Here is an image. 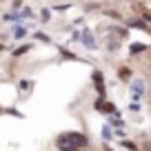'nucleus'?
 I'll return each mask as SVG.
<instances>
[{"label":"nucleus","mask_w":151,"mask_h":151,"mask_svg":"<svg viewBox=\"0 0 151 151\" xmlns=\"http://www.w3.org/2000/svg\"><path fill=\"white\" fill-rule=\"evenodd\" d=\"M89 145L85 133H78V131H69V133H62L58 138V149L60 151H78L82 147Z\"/></svg>","instance_id":"f257e3e1"},{"label":"nucleus","mask_w":151,"mask_h":151,"mask_svg":"<svg viewBox=\"0 0 151 151\" xmlns=\"http://www.w3.org/2000/svg\"><path fill=\"white\" fill-rule=\"evenodd\" d=\"M91 80H93V85H96V91H98V96H100V98H104L107 89H104V76H102V71H93Z\"/></svg>","instance_id":"f03ea898"},{"label":"nucleus","mask_w":151,"mask_h":151,"mask_svg":"<svg viewBox=\"0 0 151 151\" xmlns=\"http://www.w3.org/2000/svg\"><path fill=\"white\" fill-rule=\"evenodd\" d=\"M131 91H133V100L142 98V93H145V82H142V80H133Z\"/></svg>","instance_id":"7ed1b4c3"},{"label":"nucleus","mask_w":151,"mask_h":151,"mask_svg":"<svg viewBox=\"0 0 151 151\" xmlns=\"http://www.w3.org/2000/svg\"><path fill=\"white\" fill-rule=\"evenodd\" d=\"M118 78L120 80H131V69H129V67H118Z\"/></svg>","instance_id":"20e7f679"},{"label":"nucleus","mask_w":151,"mask_h":151,"mask_svg":"<svg viewBox=\"0 0 151 151\" xmlns=\"http://www.w3.org/2000/svg\"><path fill=\"white\" fill-rule=\"evenodd\" d=\"M129 51L136 56V53H142V51H147V45H142V42H133L131 47H129Z\"/></svg>","instance_id":"39448f33"},{"label":"nucleus","mask_w":151,"mask_h":151,"mask_svg":"<svg viewBox=\"0 0 151 151\" xmlns=\"http://www.w3.org/2000/svg\"><path fill=\"white\" fill-rule=\"evenodd\" d=\"M82 42H85V47H93V45H96L93 38H91V33H87V31L82 33Z\"/></svg>","instance_id":"423d86ee"},{"label":"nucleus","mask_w":151,"mask_h":151,"mask_svg":"<svg viewBox=\"0 0 151 151\" xmlns=\"http://www.w3.org/2000/svg\"><path fill=\"white\" fill-rule=\"evenodd\" d=\"M102 111L104 113H116V104H113V102H104L102 104Z\"/></svg>","instance_id":"0eeeda50"},{"label":"nucleus","mask_w":151,"mask_h":151,"mask_svg":"<svg viewBox=\"0 0 151 151\" xmlns=\"http://www.w3.org/2000/svg\"><path fill=\"white\" fill-rule=\"evenodd\" d=\"M29 49H31V45H22V47H18V49L14 51V56H22V53H27Z\"/></svg>","instance_id":"6e6552de"},{"label":"nucleus","mask_w":151,"mask_h":151,"mask_svg":"<svg viewBox=\"0 0 151 151\" xmlns=\"http://www.w3.org/2000/svg\"><path fill=\"white\" fill-rule=\"evenodd\" d=\"M122 147H124V149H129V151H138V147L133 145L131 140H124V142H122Z\"/></svg>","instance_id":"1a4fd4ad"},{"label":"nucleus","mask_w":151,"mask_h":151,"mask_svg":"<svg viewBox=\"0 0 151 151\" xmlns=\"http://www.w3.org/2000/svg\"><path fill=\"white\" fill-rule=\"evenodd\" d=\"M42 22H49V9L42 11Z\"/></svg>","instance_id":"9d476101"},{"label":"nucleus","mask_w":151,"mask_h":151,"mask_svg":"<svg viewBox=\"0 0 151 151\" xmlns=\"http://www.w3.org/2000/svg\"><path fill=\"white\" fill-rule=\"evenodd\" d=\"M33 38H38V40H45V42H47V40H49V38L45 36V33H36V36H33Z\"/></svg>","instance_id":"9b49d317"},{"label":"nucleus","mask_w":151,"mask_h":151,"mask_svg":"<svg viewBox=\"0 0 151 151\" xmlns=\"http://www.w3.org/2000/svg\"><path fill=\"white\" fill-rule=\"evenodd\" d=\"M111 136V129H102V138H109Z\"/></svg>","instance_id":"f8f14e48"},{"label":"nucleus","mask_w":151,"mask_h":151,"mask_svg":"<svg viewBox=\"0 0 151 151\" xmlns=\"http://www.w3.org/2000/svg\"><path fill=\"white\" fill-rule=\"evenodd\" d=\"M145 20H147V22H151V11H145Z\"/></svg>","instance_id":"ddd939ff"},{"label":"nucleus","mask_w":151,"mask_h":151,"mask_svg":"<svg viewBox=\"0 0 151 151\" xmlns=\"http://www.w3.org/2000/svg\"><path fill=\"white\" fill-rule=\"evenodd\" d=\"M2 49H5V47H2V42H0V51H2Z\"/></svg>","instance_id":"4468645a"},{"label":"nucleus","mask_w":151,"mask_h":151,"mask_svg":"<svg viewBox=\"0 0 151 151\" xmlns=\"http://www.w3.org/2000/svg\"><path fill=\"white\" fill-rule=\"evenodd\" d=\"M0 113H2V109H0Z\"/></svg>","instance_id":"2eb2a0df"}]
</instances>
